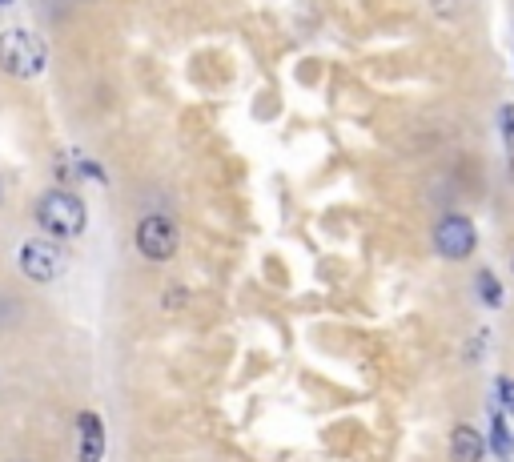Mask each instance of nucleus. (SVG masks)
Masks as SVG:
<instances>
[{"mask_svg":"<svg viewBox=\"0 0 514 462\" xmlns=\"http://www.w3.org/2000/svg\"><path fill=\"white\" fill-rule=\"evenodd\" d=\"M45 61H49V49L41 37L25 33V29H9L0 33V69H5L9 77H41L45 73Z\"/></svg>","mask_w":514,"mask_h":462,"instance_id":"1","label":"nucleus"},{"mask_svg":"<svg viewBox=\"0 0 514 462\" xmlns=\"http://www.w3.org/2000/svg\"><path fill=\"white\" fill-rule=\"evenodd\" d=\"M37 221L49 238H77L85 229V201L69 189H53L37 201Z\"/></svg>","mask_w":514,"mask_h":462,"instance_id":"2","label":"nucleus"},{"mask_svg":"<svg viewBox=\"0 0 514 462\" xmlns=\"http://www.w3.org/2000/svg\"><path fill=\"white\" fill-rule=\"evenodd\" d=\"M21 270H25V278H33L41 286L45 282H57L65 274V250L57 242H49V238H33L21 250Z\"/></svg>","mask_w":514,"mask_h":462,"instance_id":"3","label":"nucleus"},{"mask_svg":"<svg viewBox=\"0 0 514 462\" xmlns=\"http://www.w3.org/2000/svg\"><path fill=\"white\" fill-rule=\"evenodd\" d=\"M137 250L149 262H169L177 254V225L169 217H161V213L141 217V225H137Z\"/></svg>","mask_w":514,"mask_h":462,"instance_id":"4","label":"nucleus"},{"mask_svg":"<svg viewBox=\"0 0 514 462\" xmlns=\"http://www.w3.org/2000/svg\"><path fill=\"white\" fill-rule=\"evenodd\" d=\"M434 246H438V254H442V258L462 262V258H470V254H474L478 234H474V225H470L462 213H446V217L434 225Z\"/></svg>","mask_w":514,"mask_h":462,"instance_id":"5","label":"nucleus"},{"mask_svg":"<svg viewBox=\"0 0 514 462\" xmlns=\"http://www.w3.org/2000/svg\"><path fill=\"white\" fill-rule=\"evenodd\" d=\"M81 446H77V454H81V462H101V454H105V426H101V418L97 414H81Z\"/></svg>","mask_w":514,"mask_h":462,"instance_id":"6","label":"nucleus"},{"mask_svg":"<svg viewBox=\"0 0 514 462\" xmlns=\"http://www.w3.org/2000/svg\"><path fill=\"white\" fill-rule=\"evenodd\" d=\"M482 454H486L482 434L474 426H454V434H450V458L454 462H482Z\"/></svg>","mask_w":514,"mask_h":462,"instance_id":"7","label":"nucleus"},{"mask_svg":"<svg viewBox=\"0 0 514 462\" xmlns=\"http://www.w3.org/2000/svg\"><path fill=\"white\" fill-rule=\"evenodd\" d=\"M490 438H494V450H498L502 458H510V450H514V442H510V430H506V422H502V414H494V422H490Z\"/></svg>","mask_w":514,"mask_h":462,"instance_id":"8","label":"nucleus"},{"mask_svg":"<svg viewBox=\"0 0 514 462\" xmlns=\"http://www.w3.org/2000/svg\"><path fill=\"white\" fill-rule=\"evenodd\" d=\"M478 294H482V298H486L490 306H498V302H502V290H498V278H494L490 270H482V274H478Z\"/></svg>","mask_w":514,"mask_h":462,"instance_id":"9","label":"nucleus"},{"mask_svg":"<svg viewBox=\"0 0 514 462\" xmlns=\"http://www.w3.org/2000/svg\"><path fill=\"white\" fill-rule=\"evenodd\" d=\"M502 133H506V145L514 149V105L502 109Z\"/></svg>","mask_w":514,"mask_h":462,"instance_id":"10","label":"nucleus"},{"mask_svg":"<svg viewBox=\"0 0 514 462\" xmlns=\"http://www.w3.org/2000/svg\"><path fill=\"white\" fill-rule=\"evenodd\" d=\"M498 394H502V402H506V406H514V382H506V378H502V382H498Z\"/></svg>","mask_w":514,"mask_h":462,"instance_id":"11","label":"nucleus"},{"mask_svg":"<svg viewBox=\"0 0 514 462\" xmlns=\"http://www.w3.org/2000/svg\"><path fill=\"white\" fill-rule=\"evenodd\" d=\"M0 5H9V0H0Z\"/></svg>","mask_w":514,"mask_h":462,"instance_id":"12","label":"nucleus"}]
</instances>
